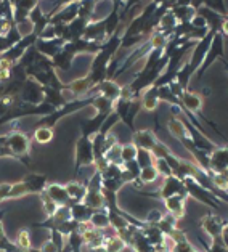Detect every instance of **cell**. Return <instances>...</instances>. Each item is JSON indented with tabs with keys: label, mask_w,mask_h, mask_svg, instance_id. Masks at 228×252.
I'll use <instances>...</instances> for the list:
<instances>
[{
	"label": "cell",
	"mask_w": 228,
	"mask_h": 252,
	"mask_svg": "<svg viewBox=\"0 0 228 252\" xmlns=\"http://www.w3.org/2000/svg\"><path fill=\"white\" fill-rule=\"evenodd\" d=\"M5 146L11 151L15 159L23 164L31 162V138L20 130H10L5 133Z\"/></svg>",
	"instance_id": "6da1fadb"
},
{
	"label": "cell",
	"mask_w": 228,
	"mask_h": 252,
	"mask_svg": "<svg viewBox=\"0 0 228 252\" xmlns=\"http://www.w3.org/2000/svg\"><path fill=\"white\" fill-rule=\"evenodd\" d=\"M143 194L150 196V198L163 199V201L172 198V196H182L185 199L188 198V193H187V188L183 185V180H180V178L175 175L164 178L163 187L159 188L158 191H143Z\"/></svg>",
	"instance_id": "7a4b0ae2"
},
{
	"label": "cell",
	"mask_w": 228,
	"mask_h": 252,
	"mask_svg": "<svg viewBox=\"0 0 228 252\" xmlns=\"http://www.w3.org/2000/svg\"><path fill=\"white\" fill-rule=\"evenodd\" d=\"M183 185H185V188H187L188 196H192L193 199L199 201L201 204H204V206L211 207V209H219L220 207L222 201L217 198V196L209 191V189H206L204 187H201L198 182L193 180V178H190V177L183 178Z\"/></svg>",
	"instance_id": "3957f363"
},
{
	"label": "cell",
	"mask_w": 228,
	"mask_h": 252,
	"mask_svg": "<svg viewBox=\"0 0 228 252\" xmlns=\"http://www.w3.org/2000/svg\"><path fill=\"white\" fill-rule=\"evenodd\" d=\"M95 164L94 156V145H92V138L79 137L76 141V159H74V175H79L82 167H89V165Z\"/></svg>",
	"instance_id": "277c9868"
},
{
	"label": "cell",
	"mask_w": 228,
	"mask_h": 252,
	"mask_svg": "<svg viewBox=\"0 0 228 252\" xmlns=\"http://www.w3.org/2000/svg\"><path fill=\"white\" fill-rule=\"evenodd\" d=\"M18 98L23 104H28V106H40L45 101V87H42L34 79L28 77Z\"/></svg>",
	"instance_id": "5b68a950"
},
{
	"label": "cell",
	"mask_w": 228,
	"mask_h": 252,
	"mask_svg": "<svg viewBox=\"0 0 228 252\" xmlns=\"http://www.w3.org/2000/svg\"><path fill=\"white\" fill-rule=\"evenodd\" d=\"M215 34H217L215 31L209 29V32H207L206 37L201 39L199 42H196V44H195L193 50H192V55H190V60L187 61L188 69L192 71L193 76H196V72H198V69L201 67L202 61H204L206 53H207L209 47H211V44H212V39H214Z\"/></svg>",
	"instance_id": "8992f818"
},
{
	"label": "cell",
	"mask_w": 228,
	"mask_h": 252,
	"mask_svg": "<svg viewBox=\"0 0 228 252\" xmlns=\"http://www.w3.org/2000/svg\"><path fill=\"white\" fill-rule=\"evenodd\" d=\"M224 44H225V42H224V35H222L220 32H217V34L214 35L212 44H211V47H209V50L206 53L204 61H202V64L198 69V72H196V76H198L199 79L206 74V71L215 63V61L225 58V47H224Z\"/></svg>",
	"instance_id": "52a82bcc"
},
{
	"label": "cell",
	"mask_w": 228,
	"mask_h": 252,
	"mask_svg": "<svg viewBox=\"0 0 228 252\" xmlns=\"http://www.w3.org/2000/svg\"><path fill=\"white\" fill-rule=\"evenodd\" d=\"M81 2H65L57 13L50 18V24H69L77 18Z\"/></svg>",
	"instance_id": "ba28073f"
},
{
	"label": "cell",
	"mask_w": 228,
	"mask_h": 252,
	"mask_svg": "<svg viewBox=\"0 0 228 252\" xmlns=\"http://www.w3.org/2000/svg\"><path fill=\"white\" fill-rule=\"evenodd\" d=\"M224 220H222L219 215H215L212 212L206 214L204 217L201 219V228L204 230L211 239H219L222 238V231H224Z\"/></svg>",
	"instance_id": "9c48e42d"
},
{
	"label": "cell",
	"mask_w": 228,
	"mask_h": 252,
	"mask_svg": "<svg viewBox=\"0 0 228 252\" xmlns=\"http://www.w3.org/2000/svg\"><path fill=\"white\" fill-rule=\"evenodd\" d=\"M82 39L94 42V44L103 45L108 40L106 37V29H104V21L103 20H94L89 23V26L85 28V32L82 35Z\"/></svg>",
	"instance_id": "30bf717a"
},
{
	"label": "cell",
	"mask_w": 228,
	"mask_h": 252,
	"mask_svg": "<svg viewBox=\"0 0 228 252\" xmlns=\"http://www.w3.org/2000/svg\"><path fill=\"white\" fill-rule=\"evenodd\" d=\"M109 114L108 113H97L92 119L81 122V137L94 138L97 133H100L101 127L104 124V121H106V118H108Z\"/></svg>",
	"instance_id": "8fae6325"
},
{
	"label": "cell",
	"mask_w": 228,
	"mask_h": 252,
	"mask_svg": "<svg viewBox=\"0 0 228 252\" xmlns=\"http://www.w3.org/2000/svg\"><path fill=\"white\" fill-rule=\"evenodd\" d=\"M66 42L63 39H52V40H42V39H37L35 40V50L39 52L40 55H44L47 58H55L57 55L63 50Z\"/></svg>",
	"instance_id": "7c38bea8"
},
{
	"label": "cell",
	"mask_w": 228,
	"mask_h": 252,
	"mask_svg": "<svg viewBox=\"0 0 228 252\" xmlns=\"http://www.w3.org/2000/svg\"><path fill=\"white\" fill-rule=\"evenodd\" d=\"M94 89H95L94 82L90 81L89 76H85L81 79H76V81H72L69 84H65L63 92H71L74 96L82 98V96H87L89 94H92Z\"/></svg>",
	"instance_id": "4fadbf2b"
},
{
	"label": "cell",
	"mask_w": 228,
	"mask_h": 252,
	"mask_svg": "<svg viewBox=\"0 0 228 252\" xmlns=\"http://www.w3.org/2000/svg\"><path fill=\"white\" fill-rule=\"evenodd\" d=\"M45 193L48 194L55 204L60 206V207H71L72 206V201L67 194L65 185H58V183H48L47 188H45Z\"/></svg>",
	"instance_id": "5bb4252c"
},
{
	"label": "cell",
	"mask_w": 228,
	"mask_h": 252,
	"mask_svg": "<svg viewBox=\"0 0 228 252\" xmlns=\"http://www.w3.org/2000/svg\"><path fill=\"white\" fill-rule=\"evenodd\" d=\"M209 170L212 174H224L228 170V146L227 148L217 146V150L209 155Z\"/></svg>",
	"instance_id": "9a60e30c"
},
{
	"label": "cell",
	"mask_w": 228,
	"mask_h": 252,
	"mask_svg": "<svg viewBox=\"0 0 228 252\" xmlns=\"http://www.w3.org/2000/svg\"><path fill=\"white\" fill-rule=\"evenodd\" d=\"M170 13L175 16L178 24H187L196 16V8L192 5V2H174Z\"/></svg>",
	"instance_id": "2e32d148"
},
{
	"label": "cell",
	"mask_w": 228,
	"mask_h": 252,
	"mask_svg": "<svg viewBox=\"0 0 228 252\" xmlns=\"http://www.w3.org/2000/svg\"><path fill=\"white\" fill-rule=\"evenodd\" d=\"M132 143L138 150H146L153 153L158 143V137L151 130H135L132 135Z\"/></svg>",
	"instance_id": "e0dca14e"
},
{
	"label": "cell",
	"mask_w": 228,
	"mask_h": 252,
	"mask_svg": "<svg viewBox=\"0 0 228 252\" xmlns=\"http://www.w3.org/2000/svg\"><path fill=\"white\" fill-rule=\"evenodd\" d=\"M23 182L26 183V187L29 189V194H40L45 191L47 188V175L45 174H35V172H31V174L23 177Z\"/></svg>",
	"instance_id": "ac0fdd59"
},
{
	"label": "cell",
	"mask_w": 228,
	"mask_h": 252,
	"mask_svg": "<svg viewBox=\"0 0 228 252\" xmlns=\"http://www.w3.org/2000/svg\"><path fill=\"white\" fill-rule=\"evenodd\" d=\"M29 21L34 28V34L37 37H40V34L44 32V31L48 28V24H50V18L47 16V13H44V10H42L40 5H37V7L29 13Z\"/></svg>",
	"instance_id": "d6986e66"
},
{
	"label": "cell",
	"mask_w": 228,
	"mask_h": 252,
	"mask_svg": "<svg viewBox=\"0 0 228 252\" xmlns=\"http://www.w3.org/2000/svg\"><path fill=\"white\" fill-rule=\"evenodd\" d=\"M121 7H122V2H113V10H111V13L103 20L108 39L111 35H114V32L121 26Z\"/></svg>",
	"instance_id": "ffe728a7"
},
{
	"label": "cell",
	"mask_w": 228,
	"mask_h": 252,
	"mask_svg": "<svg viewBox=\"0 0 228 252\" xmlns=\"http://www.w3.org/2000/svg\"><path fill=\"white\" fill-rule=\"evenodd\" d=\"M121 89L122 87L116 81H104L101 84H98L97 87L94 89V92L100 94L104 98H108L109 101L116 103L121 98Z\"/></svg>",
	"instance_id": "44dd1931"
},
{
	"label": "cell",
	"mask_w": 228,
	"mask_h": 252,
	"mask_svg": "<svg viewBox=\"0 0 228 252\" xmlns=\"http://www.w3.org/2000/svg\"><path fill=\"white\" fill-rule=\"evenodd\" d=\"M67 194L72 201V204H77V202H84L85 194H87V183L84 182H69L65 185Z\"/></svg>",
	"instance_id": "7402d4cb"
},
{
	"label": "cell",
	"mask_w": 228,
	"mask_h": 252,
	"mask_svg": "<svg viewBox=\"0 0 228 252\" xmlns=\"http://www.w3.org/2000/svg\"><path fill=\"white\" fill-rule=\"evenodd\" d=\"M141 100V109H146V111H156L159 106V96H158V87H150L146 89L140 96Z\"/></svg>",
	"instance_id": "603a6c76"
},
{
	"label": "cell",
	"mask_w": 228,
	"mask_h": 252,
	"mask_svg": "<svg viewBox=\"0 0 228 252\" xmlns=\"http://www.w3.org/2000/svg\"><path fill=\"white\" fill-rule=\"evenodd\" d=\"M185 198L182 196H172V198L164 201V206L167 209V214H170L172 217H175L177 220H180L185 215Z\"/></svg>",
	"instance_id": "cb8c5ba5"
},
{
	"label": "cell",
	"mask_w": 228,
	"mask_h": 252,
	"mask_svg": "<svg viewBox=\"0 0 228 252\" xmlns=\"http://www.w3.org/2000/svg\"><path fill=\"white\" fill-rule=\"evenodd\" d=\"M71 211V219L76 220L77 223H89L92 215H94L95 211H92L90 207H87L84 202H77V204H72L69 207Z\"/></svg>",
	"instance_id": "d4e9b609"
},
{
	"label": "cell",
	"mask_w": 228,
	"mask_h": 252,
	"mask_svg": "<svg viewBox=\"0 0 228 252\" xmlns=\"http://www.w3.org/2000/svg\"><path fill=\"white\" fill-rule=\"evenodd\" d=\"M141 233H143L148 241H150L153 246H155V249L164 246L165 244V239H167V236H165L164 233L159 230L156 225H145V228L141 230Z\"/></svg>",
	"instance_id": "484cf974"
},
{
	"label": "cell",
	"mask_w": 228,
	"mask_h": 252,
	"mask_svg": "<svg viewBox=\"0 0 228 252\" xmlns=\"http://www.w3.org/2000/svg\"><path fill=\"white\" fill-rule=\"evenodd\" d=\"M130 248H132L135 252H155V251H156V249H155V246H153V244L145 238V235L141 233V230H137V231H135Z\"/></svg>",
	"instance_id": "4316f807"
},
{
	"label": "cell",
	"mask_w": 228,
	"mask_h": 252,
	"mask_svg": "<svg viewBox=\"0 0 228 252\" xmlns=\"http://www.w3.org/2000/svg\"><path fill=\"white\" fill-rule=\"evenodd\" d=\"M74 55L72 53H69L66 50V48L63 47V50H61L57 57L55 58H52V61H53V66H55V69H61V71H69V67L72 66V61H74Z\"/></svg>",
	"instance_id": "83f0119b"
},
{
	"label": "cell",
	"mask_w": 228,
	"mask_h": 252,
	"mask_svg": "<svg viewBox=\"0 0 228 252\" xmlns=\"http://www.w3.org/2000/svg\"><path fill=\"white\" fill-rule=\"evenodd\" d=\"M94 228L97 230H108L109 228V215H108V211L106 209H101V211H95L94 215H92L90 222H89Z\"/></svg>",
	"instance_id": "f1b7e54d"
},
{
	"label": "cell",
	"mask_w": 228,
	"mask_h": 252,
	"mask_svg": "<svg viewBox=\"0 0 228 252\" xmlns=\"http://www.w3.org/2000/svg\"><path fill=\"white\" fill-rule=\"evenodd\" d=\"M140 111H141V100L138 96V98H133V100L130 101V109H129V114H127V118L124 121V124L130 128L132 133L135 132V118H137V114Z\"/></svg>",
	"instance_id": "f546056e"
},
{
	"label": "cell",
	"mask_w": 228,
	"mask_h": 252,
	"mask_svg": "<svg viewBox=\"0 0 228 252\" xmlns=\"http://www.w3.org/2000/svg\"><path fill=\"white\" fill-rule=\"evenodd\" d=\"M33 137H34V140L37 141V143L47 145V143H50V141L53 140L55 133H53V128H50V127H34Z\"/></svg>",
	"instance_id": "4dcf8cb0"
},
{
	"label": "cell",
	"mask_w": 228,
	"mask_h": 252,
	"mask_svg": "<svg viewBox=\"0 0 228 252\" xmlns=\"http://www.w3.org/2000/svg\"><path fill=\"white\" fill-rule=\"evenodd\" d=\"M177 222H178V220L175 217H172L170 214H164V217L161 219V222H159L156 226L164 233L165 236L169 238L172 233L177 230Z\"/></svg>",
	"instance_id": "1f68e13d"
},
{
	"label": "cell",
	"mask_w": 228,
	"mask_h": 252,
	"mask_svg": "<svg viewBox=\"0 0 228 252\" xmlns=\"http://www.w3.org/2000/svg\"><path fill=\"white\" fill-rule=\"evenodd\" d=\"M92 106L97 109V113H113L114 111V103L109 101L108 98L101 96L100 94L95 95L94 98V103H92Z\"/></svg>",
	"instance_id": "d6a6232c"
},
{
	"label": "cell",
	"mask_w": 228,
	"mask_h": 252,
	"mask_svg": "<svg viewBox=\"0 0 228 252\" xmlns=\"http://www.w3.org/2000/svg\"><path fill=\"white\" fill-rule=\"evenodd\" d=\"M104 248H106V252H122L127 246L118 235H111V236H106Z\"/></svg>",
	"instance_id": "836d02e7"
},
{
	"label": "cell",
	"mask_w": 228,
	"mask_h": 252,
	"mask_svg": "<svg viewBox=\"0 0 228 252\" xmlns=\"http://www.w3.org/2000/svg\"><path fill=\"white\" fill-rule=\"evenodd\" d=\"M138 150V148H137ZM155 155L151 151H146V150H138L137 151V164L140 165V169H146V167H151L155 165Z\"/></svg>",
	"instance_id": "e575fe53"
},
{
	"label": "cell",
	"mask_w": 228,
	"mask_h": 252,
	"mask_svg": "<svg viewBox=\"0 0 228 252\" xmlns=\"http://www.w3.org/2000/svg\"><path fill=\"white\" fill-rule=\"evenodd\" d=\"M137 146L133 143H127V145H121V161L122 164L130 162L137 159Z\"/></svg>",
	"instance_id": "d590c367"
},
{
	"label": "cell",
	"mask_w": 228,
	"mask_h": 252,
	"mask_svg": "<svg viewBox=\"0 0 228 252\" xmlns=\"http://www.w3.org/2000/svg\"><path fill=\"white\" fill-rule=\"evenodd\" d=\"M29 194V189L26 187V183L23 180L21 182H16V183H11V188L8 191L7 199H16V198H23V196Z\"/></svg>",
	"instance_id": "8d00e7d4"
},
{
	"label": "cell",
	"mask_w": 228,
	"mask_h": 252,
	"mask_svg": "<svg viewBox=\"0 0 228 252\" xmlns=\"http://www.w3.org/2000/svg\"><path fill=\"white\" fill-rule=\"evenodd\" d=\"M158 170L155 169V165H151V167H146V169H141L140 172V177H138V182L141 185H148V183H153L158 180Z\"/></svg>",
	"instance_id": "74e56055"
},
{
	"label": "cell",
	"mask_w": 228,
	"mask_h": 252,
	"mask_svg": "<svg viewBox=\"0 0 228 252\" xmlns=\"http://www.w3.org/2000/svg\"><path fill=\"white\" fill-rule=\"evenodd\" d=\"M15 244L20 248L23 252L29 251L31 248H33V243H31V235L28 230H20L18 231V236H16V241Z\"/></svg>",
	"instance_id": "f35d334b"
},
{
	"label": "cell",
	"mask_w": 228,
	"mask_h": 252,
	"mask_svg": "<svg viewBox=\"0 0 228 252\" xmlns=\"http://www.w3.org/2000/svg\"><path fill=\"white\" fill-rule=\"evenodd\" d=\"M40 201H42V206H44V211H45V215H47V219L48 217H53L55 214H57V211L60 209V206H57L55 202L48 198V194L44 191V193H40Z\"/></svg>",
	"instance_id": "ab89813d"
},
{
	"label": "cell",
	"mask_w": 228,
	"mask_h": 252,
	"mask_svg": "<svg viewBox=\"0 0 228 252\" xmlns=\"http://www.w3.org/2000/svg\"><path fill=\"white\" fill-rule=\"evenodd\" d=\"M122 177V165L109 164L106 169L101 172L103 180H111V178H121Z\"/></svg>",
	"instance_id": "60d3db41"
},
{
	"label": "cell",
	"mask_w": 228,
	"mask_h": 252,
	"mask_svg": "<svg viewBox=\"0 0 228 252\" xmlns=\"http://www.w3.org/2000/svg\"><path fill=\"white\" fill-rule=\"evenodd\" d=\"M104 159L108 161V164H116V165H122L121 161V145L118 143L116 146H113L106 155H104Z\"/></svg>",
	"instance_id": "b9f144b4"
},
{
	"label": "cell",
	"mask_w": 228,
	"mask_h": 252,
	"mask_svg": "<svg viewBox=\"0 0 228 252\" xmlns=\"http://www.w3.org/2000/svg\"><path fill=\"white\" fill-rule=\"evenodd\" d=\"M124 185L126 183L122 182V178H111V180L101 182V188L106 189V191H113V193H118Z\"/></svg>",
	"instance_id": "7bdbcfd3"
},
{
	"label": "cell",
	"mask_w": 228,
	"mask_h": 252,
	"mask_svg": "<svg viewBox=\"0 0 228 252\" xmlns=\"http://www.w3.org/2000/svg\"><path fill=\"white\" fill-rule=\"evenodd\" d=\"M155 169L158 170V174L159 175H163L164 178H167V177H170V175H174V172H172V169H170V165L164 161L163 158H156L155 159Z\"/></svg>",
	"instance_id": "ee69618b"
},
{
	"label": "cell",
	"mask_w": 228,
	"mask_h": 252,
	"mask_svg": "<svg viewBox=\"0 0 228 252\" xmlns=\"http://www.w3.org/2000/svg\"><path fill=\"white\" fill-rule=\"evenodd\" d=\"M118 122H121V119H119V116L116 114L114 111L111 113L108 118H106V121H104V124H103V127H101V130H100V133H103V135H108V133H111V128H113Z\"/></svg>",
	"instance_id": "f6af8a7d"
},
{
	"label": "cell",
	"mask_w": 228,
	"mask_h": 252,
	"mask_svg": "<svg viewBox=\"0 0 228 252\" xmlns=\"http://www.w3.org/2000/svg\"><path fill=\"white\" fill-rule=\"evenodd\" d=\"M164 217V214L159 211V209H151L150 212H148L146 219L143 220V222L146 225H158L159 222H161V219Z\"/></svg>",
	"instance_id": "bcb514c9"
},
{
	"label": "cell",
	"mask_w": 228,
	"mask_h": 252,
	"mask_svg": "<svg viewBox=\"0 0 228 252\" xmlns=\"http://www.w3.org/2000/svg\"><path fill=\"white\" fill-rule=\"evenodd\" d=\"M202 244H204V243H202ZM204 248H206V252H228V249L225 248L224 241H222V238L212 239V244L211 246L204 244Z\"/></svg>",
	"instance_id": "7dc6e473"
},
{
	"label": "cell",
	"mask_w": 228,
	"mask_h": 252,
	"mask_svg": "<svg viewBox=\"0 0 228 252\" xmlns=\"http://www.w3.org/2000/svg\"><path fill=\"white\" fill-rule=\"evenodd\" d=\"M122 169L127 170L129 174H130V175L135 178V180H138V177H140V172H141V169H140V165L137 164V161H130V162L122 164Z\"/></svg>",
	"instance_id": "c3c4849f"
},
{
	"label": "cell",
	"mask_w": 228,
	"mask_h": 252,
	"mask_svg": "<svg viewBox=\"0 0 228 252\" xmlns=\"http://www.w3.org/2000/svg\"><path fill=\"white\" fill-rule=\"evenodd\" d=\"M190 24H192L193 29H209L207 28V21L201 15H198V13H196V16L193 18L192 21H190Z\"/></svg>",
	"instance_id": "681fc988"
},
{
	"label": "cell",
	"mask_w": 228,
	"mask_h": 252,
	"mask_svg": "<svg viewBox=\"0 0 228 252\" xmlns=\"http://www.w3.org/2000/svg\"><path fill=\"white\" fill-rule=\"evenodd\" d=\"M39 251H40V252H60L57 246H55V244L52 243V239H50V238H48L47 241L40 246V249H39Z\"/></svg>",
	"instance_id": "f907efd6"
},
{
	"label": "cell",
	"mask_w": 228,
	"mask_h": 252,
	"mask_svg": "<svg viewBox=\"0 0 228 252\" xmlns=\"http://www.w3.org/2000/svg\"><path fill=\"white\" fill-rule=\"evenodd\" d=\"M11 188V183H0V201H5Z\"/></svg>",
	"instance_id": "816d5d0a"
},
{
	"label": "cell",
	"mask_w": 228,
	"mask_h": 252,
	"mask_svg": "<svg viewBox=\"0 0 228 252\" xmlns=\"http://www.w3.org/2000/svg\"><path fill=\"white\" fill-rule=\"evenodd\" d=\"M219 32L224 35V37H225V35H228V16H225V20H224V23H222Z\"/></svg>",
	"instance_id": "f5cc1de1"
},
{
	"label": "cell",
	"mask_w": 228,
	"mask_h": 252,
	"mask_svg": "<svg viewBox=\"0 0 228 252\" xmlns=\"http://www.w3.org/2000/svg\"><path fill=\"white\" fill-rule=\"evenodd\" d=\"M222 241H224L225 248L228 249V223L224 226V231H222Z\"/></svg>",
	"instance_id": "db71d44e"
},
{
	"label": "cell",
	"mask_w": 228,
	"mask_h": 252,
	"mask_svg": "<svg viewBox=\"0 0 228 252\" xmlns=\"http://www.w3.org/2000/svg\"><path fill=\"white\" fill-rule=\"evenodd\" d=\"M89 252H106V248L104 246H98V248H90Z\"/></svg>",
	"instance_id": "11a10c76"
},
{
	"label": "cell",
	"mask_w": 228,
	"mask_h": 252,
	"mask_svg": "<svg viewBox=\"0 0 228 252\" xmlns=\"http://www.w3.org/2000/svg\"><path fill=\"white\" fill-rule=\"evenodd\" d=\"M220 61H222V63H224V66H225V71L228 72V61H227L225 58H222Z\"/></svg>",
	"instance_id": "9f6ffc18"
},
{
	"label": "cell",
	"mask_w": 228,
	"mask_h": 252,
	"mask_svg": "<svg viewBox=\"0 0 228 252\" xmlns=\"http://www.w3.org/2000/svg\"><path fill=\"white\" fill-rule=\"evenodd\" d=\"M5 214H7V211H5V209H2V211H0V220L3 219V215H5Z\"/></svg>",
	"instance_id": "6f0895ef"
}]
</instances>
